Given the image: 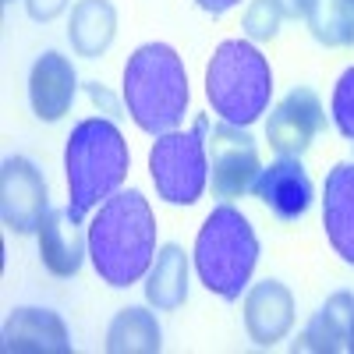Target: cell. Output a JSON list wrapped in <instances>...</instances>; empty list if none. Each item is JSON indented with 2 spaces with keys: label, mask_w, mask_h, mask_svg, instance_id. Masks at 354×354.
Here are the masks:
<instances>
[{
  "label": "cell",
  "mask_w": 354,
  "mask_h": 354,
  "mask_svg": "<svg viewBox=\"0 0 354 354\" xmlns=\"http://www.w3.org/2000/svg\"><path fill=\"white\" fill-rule=\"evenodd\" d=\"M351 319H354V294L337 290L330 294L322 308L308 319V326L301 337L290 344V351H312V354H344L347 351V333H351Z\"/></svg>",
  "instance_id": "2e32d148"
},
{
  "label": "cell",
  "mask_w": 354,
  "mask_h": 354,
  "mask_svg": "<svg viewBox=\"0 0 354 354\" xmlns=\"http://www.w3.org/2000/svg\"><path fill=\"white\" fill-rule=\"evenodd\" d=\"M283 21L287 18H305V11H308V0H266Z\"/></svg>",
  "instance_id": "603a6c76"
},
{
  "label": "cell",
  "mask_w": 354,
  "mask_h": 354,
  "mask_svg": "<svg viewBox=\"0 0 354 354\" xmlns=\"http://www.w3.org/2000/svg\"><path fill=\"white\" fill-rule=\"evenodd\" d=\"M78 96V71L61 50H43L28 71V106L39 121L57 124Z\"/></svg>",
  "instance_id": "8fae6325"
},
{
  "label": "cell",
  "mask_w": 354,
  "mask_h": 354,
  "mask_svg": "<svg viewBox=\"0 0 354 354\" xmlns=\"http://www.w3.org/2000/svg\"><path fill=\"white\" fill-rule=\"evenodd\" d=\"M131 170L128 142L106 117H85L68 135L64 174H68V209L75 220L96 213L106 198L121 192Z\"/></svg>",
  "instance_id": "7a4b0ae2"
},
{
  "label": "cell",
  "mask_w": 354,
  "mask_h": 354,
  "mask_svg": "<svg viewBox=\"0 0 354 354\" xmlns=\"http://www.w3.org/2000/svg\"><path fill=\"white\" fill-rule=\"evenodd\" d=\"M68 39H71V50L85 57V61L103 57L117 39V8L110 0H78L71 8Z\"/></svg>",
  "instance_id": "ac0fdd59"
},
{
  "label": "cell",
  "mask_w": 354,
  "mask_h": 354,
  "mask_svg": "<svg viewBox=\"0 0 354 354\" xmlns=\"http://www.w3.org/2000/svg\"><path fill=\"white\" fill-rule=\"evenodd\" d=\"M39 259L53 277H75L88 255V234H82V220L71 216V209H46L39 230Z\"/></svg>",
  "instance_id": "5bb4252c"
},
{
  "label": "cell",
  "mask_w": 354,
  "mask_h": 354,
  "mask_svg": "<svg viewBox=\"0 0 354 354\" xmlns=\"http://www.w3.org/2000/svg\"><path fill=\"white\" fill-rule=\"evenodd\" d=\"M68 4H71V0H25V11H28V18H32V21L46 25L53 18H61L68 11Z\"/></svg>",
  "instance_id": "7402d4cb"
},
{
  "label": "cell",
  "mask_w": 354,
  "mask_h": 354,
  "mask_svg": "<svg viewBox=\"0 0 354 354\" xmlns=\"http://www.w3.org/2000/svg\"><path fill=\"white\" fill-rule=\"evenodd\" d=\"M195 4L205 11V15H213V18H220V15H227V11H234L241 4V0H195Z\"/></svg>",
  "instance_id": "cb8c5ba5"
},
{
  "label": "cell",
  "mask_w": 354,
  "mask_h": 354,
  "mask_svg": "<svg viewBox=\"0 0 354 354\" xmlns=\"http://www.w3.org/2000/svg\"><path fill=\"white\" fill-rule=\"evenodd\" d=\"M347 354H354V319H351V333H347Z\"/></svg>",
  "instance_id": "d4e9b609"
},
{
  "label": "cell",
  "mask_w": 354,
  "mask_h": 354,
  "mask_svg": "<svg viewBox=\"0 0 354 354\" xmlns=\"http://www.w3.org/2000/svg\"><path fill=\"white\" fill-rule=\"evenodd\" d=\"M88 262L106 287H131L145 280L156 259V216L149 198L128 188L106 198L88 220Z\"/></svg>",
  "instance_id": "6da1fadb"
},
{
  "label": "cell",
  "mask_w": 354,
  "mask_h": 354,
  "mask_svg": "<svg viewBox=\"0 0 354 354\" xmlns=\"http://www.w3.org/2000/svg\"><path fill=\"white\" fill-rule=\"evenodd\" d=\"M205 100L220 121L252 128L270 110L273 68L252 39H223L205 64Z\"/></svg>",
  "instance_id": "5b68a950"
},
{
  "label": "cell",
  "mask_w": 354,
  "mask_h": 354,
  "mask_svg": "<svg viewBox=\"0 0 354 354\" xmlns=\"http://www.w3.org/2000/svg\"><path fill=\"white\" fill-rule=\"evenodd\" d=\"M209 121H202L192 131H167L149 149V174L156 195L167 205H195L209 188V153H205Z\"/></svg>",
  "instance_id": "8992f818"
},
{
  "label": "cell",
  "mask_w": 354,
  "mask_h": 354,
  "mask_svg": "<svg viewBox=\"0 0 354 354\" xmlns=\"http://www.w3.org/2000/svg\"><path fill=\"white\" fill-rule=\"evenodd\" d=\"M188 71L167 43L138 46L124 64V106L145 135L177 131L188 113Z\"/></svg>",
  "instance_id": "3957f363"
},
{
  "label": "cell",
  "mask_w": 354,
  "mask_h": 354,
  "mask_svg": "<svg viewBox=\"0 0 354 354\" xmlns=\"http://www.w3.org/2000/svg\"><path fill=\"white\" fill-rule=\"evenodd\" d=\"M188 252L181 245H163L145 273V301L156 312H177L188 301Z\"/></svg>",
  "instance_id": "e0dca14e"
},
{
  "label": "cell",
  "mask_w": 354,
  "mask_h": 354,
  "mask_svg": "<svg viewBox=\"0 0 354 354\" xmlns=\"http://www.w3.org/2000/svg\"><path fill=\"white\" fill-rule=\"evenodd\" d=\"M322 128H326L322 100L312 88L298 85L266 117V142H270V149L277 156H301V153H308V145L315 142V135Z\"/></svg>",
  "instance_id": "9c48e42d"
},
{
  "label": "cell",
  "mask_w": 354,
  "mask_h": 354,
  "mask_svg": "<svg viewBox=\"0 0 354 354\" xmlns=\"http://www.w3.org/2000/svg\"><path fill=\"white\" fill-rule=\"evenodd\" d=\"M106 351L110 354H160L163 351V330L149 308L128 305L110 319L106 330Z\"/></svg>",
  "instance_id": "d6986e66"
},
{
  "label": "cell",
  "mask_w": 354,
  "mask_h": 354,
  "mask_svg": "<svg viewBox=\"0 0 354 354\" xmlns=\"http://www.w3.org/2000/svg\"><path fill=\"white\" fill-rule=\"evenodd\" d=\"M330 117H333V124L337 131L354 142V68H347L337 85H333V100H330Z\"/></svg>",
  "instance_id": "44dd1931"
},
{
  "label": "cell",
  "mask_w": 354,
  "mask_h": 354,
  "mask_svg": "<svg viewBox=\"0 0 354 354\" xmlns=\"http://www.w3.org/2000/svg\"><path fill=\"white\" fill-rule=\"evenodd\" d=\"M205 153H209V188L216 198L230 202L252 192L262 163H259V142L252 138L248 128L220 121L205 138Z\"/></svg>",
  "instance_id": "52a82bcc"
},
{
  "label": "cell",
  "mask_w": 354,
  "mask_h": 354,
  "mask_svg": "<svg viewBox=\"0 0 354 354\" xmlns=\"http://www.w3.org/2000/svg\"><path fill=\"white\" fill-rule=\"evenodd\" d=\"M192 262L205 290L223 301H238L252 287V273L259 266V238L248 216L230 202H220L195 234Z\"/></svg>",
  "instance_id": "277c9868"
},
{
  "label": "cell",
  "mask_w": 354,
  "mask_h": 354,
  "mask_svg": "<svg viewBox=\"0 0 354 354\" xmlns=\"http://www.w3.org/2000/svg\"><path fill=\"white\" fill-rule=\"evenodd\" d=\"M245 333L255 347H277L294 326V294L280 280H259L245 290Z\"/></svg>",
  "instance_id": "7c38bea8"
},
{
  "label": "cell",
  "mask_w": 354,
  "mask_h": 354,
  "mask_svg": "<svg viewBox=\"0 0 354 354\" xmlns=\"http://www.w3.org/2000/svg\"><path fill=\"white\" fill-rule=\"evenodd\" d=\"M305 25L312 39L326 50L354 46V0H308Z\"/></svg>",
  "instance_id": "ffe728a7"
},
{
  "label": "cell",
  "mask_w": 354,
  "mask_h": 354,
  "mask_svg": "<svg viewBox=\"0 0 354 354\" xmlns=\"http://www.w3.org/2000/svg\"><path fill=\"white\" fill-rule=\"evenodd\" d=\"M322 227L333 252L354 266V163H337L322 188Z\"/></svg>",
  "instance_id": "9a60e30c"
},
{
  "label": "cell",
  "mask_w": 354,
  "mask_h": 354,
  "mask_svg": "<svg viewBox=\"0 0 354 354\" xmlns=\"http://www.w3.org/2000/svg\"><path fill=\"white\" fill-rule=\"evenodd\" d=\"M50 209V188L43 170L28 156H8L0 163V220L11 234H36Z\"/></svg>",
  "instance_id": "ba28073f"
},
{
  "label": "cell",
  "mask_w": 354,
  "mask_h": 354,
  "mask_svg": "<svg viewBox=\"0 0 354 354\" xmlns=\"http://www.w3.org/2000/svg\"><path fill=\"white\" fill-rule=\"evenodd\" d=\"M8 354H71V333L50 308H15L4 319Z\"/></svg>",
  "instance_id": "4fadbf2b"
},
{
  "label": "cell",
  "mask_w": 354,
  "mask_h": 354,
  "mask_svg": "<svg viewBox=\"0 0 354 354\" xmlns=\"http://www.w3.org/2000/svg\"><path fill=\"white\" fill-rule=\"evenodd\" d=\"M252 192L277 220H301L315 202V185L301 156H280L270 167H262Z\"/></svg>",
  "instance_id": "30bf717a"
},
{
  "label": "cell",
  "mask_w": 354,
  "mask_h": 354,
  "mask_svg": "<svg viewBox=\"0 0 354 354\" xmlns=\"http://www.w3.org/2000/svg\"><path fill=\"white\" fill-rule=\"evenodd\" d=\"M351 145H354V142H351Z\"/></svg>",
  "instance_id": "484cf974"
}]
</instances>
